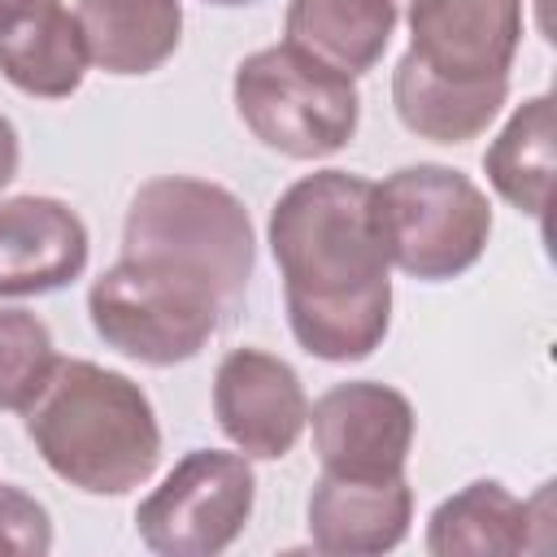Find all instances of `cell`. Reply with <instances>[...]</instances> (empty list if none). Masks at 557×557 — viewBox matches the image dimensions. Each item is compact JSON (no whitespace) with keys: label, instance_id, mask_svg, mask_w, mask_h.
<instances>
[{"label":"cell","instance_id":"cell-1","mask_svg":"<svg viewBox=\"0 0 557 557\" xmlns=\"http://www.w3.org/2000/svg\"><path fill=\"white\" fill-rule=\"evenodd\" d=\"M270 252L296 344L318 361H361L392 326V257L374 183L352 170L296 178L270 209Z\"/></svg>","mask_w":557,"mask_h":557},{"label":"cell","instance_id":"cell-2","mask_svg":"<svg viewBox=\"0 0 557 557\" xmlns=\"http://www.w3.org/2000/svg\"><path fill=\"white\" fill-rule=\"evenodd\" d=\"M22 413L44 466L87 496H126L161 461L152 400L122 370L57 357L48 383Z\"/></svg>","mask_w":557,"mask_h":557},{"label":"cell","instance_id":"cell-3","mask_svg":"<svg viewBox=\"0 0 557 557\" xmlns=\"http://www.w3.org/2000/svg\"><path fill=\"white\" fill-rule=\"evenodd\" d=\"M122 257L157 261L209 283L231 313L248 292L257 239L235 191L209 178L161 174L148 178L126 205Z\"/></svg>","mask_w":557,"mask_h":557},{"label":"cell","instance_id":"cell-4","mask_svg":"<svg viewBox=\"0 0 557 557\" xmlns=\"http://www.w3.org/2000/svg\"><path fill=\"white\" fill-rule=\"evenodd\" d=\"M235 113L270 152L318 161L339 152L361 122V96L348 74L292 44L261 48L235 65Z\"/></svg>","mask_w":557,"mask_h":557},{"label":"cell","instance_id":"cell-5","mask_svg":"<svg viewBox=\"0 0 557 557\" xmlns=\"http://www.w3.org/2000/svg\"><path fill=\"white\" fill-rule=\"evenodd\" d=\"M87 313L109 348L161 370L191 361L218 335L226 305L209 283L191 274L122 257L91 283Z\"/></svg>","mask_w":557,"mask_h":557},{"label":"cell","instance_id":"cell-6","mask_svg":"<svg viewBox=\"0 0 557 557\" xmlns=\"http://www.w3.org/2000/svg\"><path fill=\"white\" fill-rule=\"evenodd\" d=\"M374 196L387 257L409 278L444 283L483 257L492 235V205L483 187L461 170L435 161L400 165L374 183Z\"/></svg>","mask_w":557,"mask_h":557},{"label":"cell","instance_id":"cell-7","mask_svg":"<svg viewBox=\"0 0 557 557\" xmlns=\"http://www.w3.org/2000/svg\"><path fill=\"white\" fill-rule=\"evenodd\" d=\"M257 500V474L244 453L191 448L139 500L135 531L161 557H213L231 548Z\"/></svg>","mask_w":557,"mask_h":557},{"label":"cell","instance_id":"cell-8","mask_svg":"<svg viewBox=\"0 0 557 557\" xmlns=\"http://www.w3.org/2000/svg\"><path fill=\"white\" fill-rule=\"evenodd\" d=\"M309 422H313V453L322 461V474H339V479L405 474L418 431L409 396L374 379L335 383L313 400Z\"/></svg>","mask_w":557,"mask_h":557},{"label":"cell","instance_id":"cell-9","mask_svg":"<svg viewBox=\"0 0 557 557\" xmlns=\"http://www.w3.org/2000/svg\"><path fill=\"white\" fill-rule=\"evenodd\" d=\"M522 0H409V57L457 87L509 83Z\"/></svg>","mask_w":557,"mask_h":557},{"label":"cell","instance_id":"cell-10","mask_svg":"<svg viewBox=\"0 0 557 557\" xmlns=\"http://www.w3.org/2000/svg\"><path fill=\"white\" fill-rule=\"evenodd\" d=\"M213 418L222 435L261 461H278L296 448L309 400L300 374L265 348H231L213 370Z\"/></svg>","mask_w":557,"mask_h":557},{"label":"cell","instance_id":"cell-11","mask_svg":"<svg viewBox=\"0 0 557 557\" xmlns=\"http://www.w3.org/2000/svg\"><path fill=\"white\" fill-rule=\"evenodd\" d=\"M87 226L57 196L0 200V296H44L87 270Z\"/></svg>","mask_w":557,"mask_h":557},{"label":"cell","instance_id":"cell-12","mask_svg":"<svg viewBox=\"0 0 557 557\" xmlns=\"http://www.w3.org/2000/svg\"><path fill=\"white\" fill-rule=\"evenodd\" d=\"M309 540L318 553H387L409 535L413 487L396 479L322 474L309 492Z\"/></svg>","mask_w":557,"mask_h":557},{"label":"cell","instance_id":"cell-13","mask_svg":"<svg viewBox=\"0 0 557 557\" xmlns=\"http://www.w3.org/2000/svg\"><path fill=\"white\" fill-rule=\"evenodd\" d=\"M87 44L78 17L61 0H30L0 30V74L39 100H65L87 78Z\"/></svg>","mask_w":557,"mask_h":557},{"label":"cell","instance_id":"cell-14","mask_svg":"<svg viewBox=\"0 0 557 557\" xmlns=\"http://www.w3.org/2000/svg\"><path fill=\"white\" fill-rule=\"evenodd\" d=\"M74 17L91 65L117 78L161 70L183 39L178 0H78Z\"/></svg>","mask_w":557,"mask_h":557},{"label":"cell","instance_id":"cell-15","mask_svg":"<svg viewBox=\"0 0 557 557\" xmlns=\"http://www.w3.org/2000/svg\"><path fill=\"white\" fill-rule=\"evenodd\" d=\"M400 22L396 0H292L283 17V44L313 61L357 78L379 65Z\"/></svg>","mask_w":557,"mask_h":557},{"label":"cell","instance_id":"cell-16","mask_svg":"<svg viewBox=\"0 0 557 557\" xmlns=\"http://www.w3.org/2000/svg\"><path fill=\"white\" fill-rule=\"evenodd\" d=\"M535 505L518 500L496 479H474L457 496L440 500L426 518L431 557H513L531 548Z\"/></svg>","mask_w":557,"mask_h":557},{"label":"cell","instance_id":"cell-17","mask_svg":"<svg viewBox=\"0 0 557 557\" xmlns=\"http://www.w3.org/2000/svg\"><path fill=\"white\" fill-rule=\"evenodd\" d=\"M509 96V83H483V87H457L435 74H426L409 52L392 70V104L405 131L435 139V144H466L479 139L492 117L500 113Z\"/></svg>","mask_w":557,"mask_h":557},{"label":"cell","instance_id":"cell-18","mask_svg":"<svg viewBox=\"0 0 557 557\" xmlns=\"http://www.w3.org/2000/svg\"><path fill=\"white\" fill-rule=\"evenodd\" d=\"M483 174L505 205L544 218L553 187V96H531L483 152Z\"/></svg>","mask_w":557,"mask_h":557},{"label":"cell","instance_id":"cell-19","mask_svg":"<svg viewBox=\"0 0 557 557\" xmlns=\"http://www.w3.org/2000/svg\"><path fill=\"white\" fill-rule=\"evenodd\" d=\"M57 366L48 326L26 309H0V409L22 413Z\"/></svg>","mask_w":557,"mask_h":557},{"label":"cell","instance_id":"cell-20","mask_svg":"<svg viewBox=\"0 0 557 557\" xmlns=\"http://www.w3.org/2000/svg\"><path fill=\"white\" fill-rule=\"evenodd\" d=\"M52 548V518L48 509L13 487V483H0V553H13V557H44Z\"/></svg>","mask_w":557,"mask_h":557},{"label":"cell","instance_id":"cell-21","mask_svg":"<svg viewBox=\"0 0 557 557\" xmlns=\"http://www.w3.org/2000/svg\"><path fill=\"white\" fill-rule=\"evenodd\" d=\"M17 161H22V144H17V131L13 122L0 113V191L17 178Z\"/></svg>","mask_w":557,"mask_h":557},{"label":"cell","instance_id":"cell-22","mask_svg":"<svg viewBox=\"0 0 557 557\" xmlns=\"http://www.w3.org/2000/svg\"><path fill=\"white\" fill-rule=\"evenodd\" d=\"M26 4H30V0H0V30H4V26H9Z\"/></svg>","mask_w":557,"mask_h":557},{"label":"cell","instance_id":"cell-23","mask_svg":"<svg viewBox=\"0 0 557 557\" xmlns=\"http://www.w3.org/2000/svg\"><path fill=\"white\" fill-rule=\"evenodd\" d=\"M205 4H218V9H239V4H257V0H205Z\"/></svg>","mask_w":557,"mask_h":557},{"label":"cell","instance_id":"cell-24","mask_svg":"<svg viewBox=\"0 0 557 557\" xmlns=\"http://www.w3.org/2000/svg\"><path fill=\"white\" fill-rule=\"evenodd\" d=\"M396 4H409V0H396Z\"/></svg>","mask_w":557,"mask_h":557},{"label":"cell","instance_id":"cell-25","mask_svg":"<svg viewBox=\"0 0 557 557\" xmlns=\"http://www.w3.org/2000/svg\"><path fill=\"white\" fill-rule=\"evenodd\" d=\"M540 4H544V0H540Z\"/></svg>","mask_w":557,"mask_h":557}]
</instances>
